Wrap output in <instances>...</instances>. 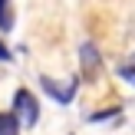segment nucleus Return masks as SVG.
<instances>
[{"instance_id":"obj_1","label":"nucleus","mask_w":135,"mask_h":135,"mask_svg":"<svg viewBox=\"0 0 135 135\" xmlns=\"http://www.w3.org/2000/svg\"><path fill=\"white\" fill-rule=\"evenodd\" d=\"M13 119L23 125H36L40 119V105H36V96H33L30 89H17V96H13Z\"/></svg>"},{"instance_id":"obj_2","label":"nucleus","mask_w":135,"mask_h":135,"mask_svg":"<svg viewBox=\"0 0 135 135\" xmlns=\"http://www.w3.org/2000/svg\"><path fill=\"white\" fill-rule=\"evenodd\" d=\"M40 86H43V92L50 99H56V102H73V96H76V79L56 83L53 76H40Z\"/></svg>"},{"instance_id":"obj_3","label":"nucleus","mask_w":135,"mask_h":135,"mask_svg":"<svg viewBox=\"0 0 135 135\" xmlns=\"http://www.w3.org/2000/svg\"><path fill=\"white\" fill-rule=\"evenodd\" d=\"M79 59H83L86 76H89V79H96V76H99V53H96V46H92V43H86L83 50H79Z\"/></svg>"},{"instance_id":"obj_4","label":"nucleus","mask_w":135,"mask_h":135,"mask_svg":"<svg viewBox=\"0 0 135 135\" xmlns=\"http://www.w3.org/2000/svg\"><path fill=\"white\" fill-rule=\"evenodd\" d=\"M20 122L13 119V112H0V135H17Z\"/></svg>"},{"instance_id":"obj_5","label":"nucleus","mask_w":135,"mask_h":135,"mask_svg":"<svg viewBox=\"0 0 135 135\" xmlns=\"http://www.w3.org/2000/svg\"><path fill=\"white\" fill-rule=\"evenodd\" d=\"M119 76H122L129 86H135V53L122 59V66H119Z\"/></svg>"},{"instance_id":"obj_6","label":"nucleus","mask_w":135,"mask_h":135,"mask_svg":"<svg viewBox=\"0 0 135 135\" xmlns=\"http://www.w3.org/2000/svg\"><path fill=\"white\" fill-rule=\"evenodd\" d=\"M13 26V13H10V0H0V30Z\"/></svg>"},{"instance_id":"obj_7","label":"nucleus","mask_w":135,"mask_h":135,"mask_svg":"<svg viewBox=\"0 0 135 135\" xmlns=\"http://www.w3.org/2000/svg\"><path fill=\"white\" fill-rule=\"evenodd\" d=\"M0 59H10V50H7L3 43H0Z\"/></svg>"}]
</instances>
